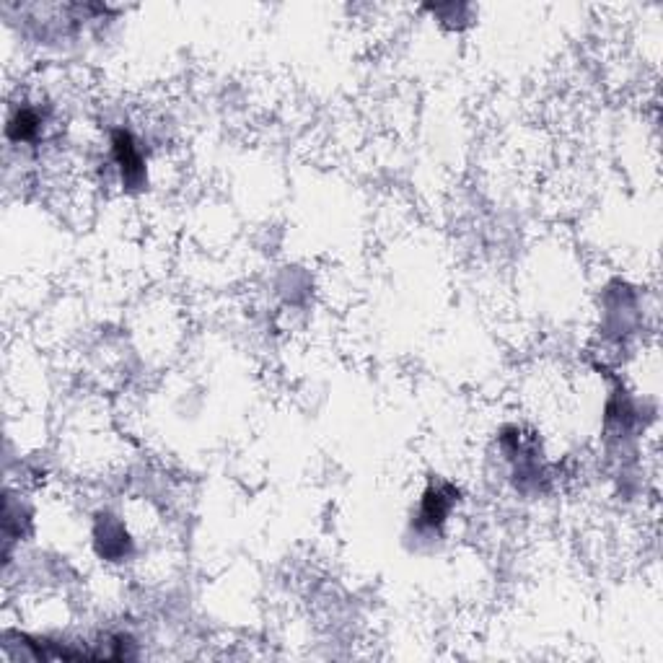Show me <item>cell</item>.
I'll return each instance as SVG.
<instances>
[{
    "label": "cell",
    "instance_id": "1",
    "mask_svg": "<svg viewBox=\"0 0 663 663\" xmlns=\"http://www.w3.org/2000/svg\"><path fill=\"white\" fill-rule=\"evenodd\" d=\"M112 146L114 158H117V164H120L122 182H125L127 187H133V190L143 187V182H146V161L140 156V148L133 135L127 133V130H117L112 138Z\"/></svg>",
    "mask_w": 663,
    "mask_h": 663
},
{
    "label": "cell",
    "instance_id": "2",
    "mask_svg": "<svg viewBox=\"0 0 663 663\" xmlns=\"http://www.w3.org/2000/svg\"><path fill=\"white\" fill-rule=\"evenodd\" d=\"M454 503L456 490L451 485L441 482V485L428 487V493L423 495V506H420V513H417V526L428 531H438L446 524Z\"/></svg>",
    "mask_w": 663,
    "mask_h": 663
},
{
    "label": "cell",
    "instance_id": "4",
    "mask_svg": "<svg viewBox=\"0 0 663 663\" xmlns=\"http://www.w3.org/2000/svg\"><path fill=\"white\" fill-rule=\"evenodd\" d=\"M39 125H42V120H39L37 109L19 107L11 114V120H8V138L13 143H29V140L39 135Z\"/></svg>",
    "mask_w": 663,
    "mask_h": 663
},
{
    "label": "cell",
    "instance_id": "3",
    "mask_svg": "<svg viewBox=\"0 0 663 663\" xmlns=\"http://www.w3.org/2000/svg\"><path fill=\"white\" fill-rule=\"evenodd\" d=\"M96 550L107 560H122L130 552L125 526L112 516H102L96 524Z\"/></svg>",
    "mask_w": 663,
    "mask_h": 663
}]
</instances>
